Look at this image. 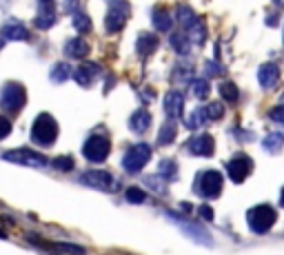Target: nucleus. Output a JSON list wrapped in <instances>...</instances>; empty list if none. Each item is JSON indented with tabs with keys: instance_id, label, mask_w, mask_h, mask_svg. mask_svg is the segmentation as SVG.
Wrapping results in <instances>:
<instances>
[{
	"instance_id": "f257e3e1",
	"label": "nucleus",
	"mask_w": 284,
	"mask_h": 255,
	"mask_svg": "<svg viewBox=\"0 0 284 255\" xmlns=\"http://www.w3.org/2000/svg\"><path fill=\"white\" fill-rule=\"evenodd\" d=\"M193 189H196L198 195L207 197V200H215V197L222 195V189H224V178H222V173L215 171V169H207V171L198 173Z\"/></svg>"
},
{
	"instance_id": "f03ea898",
	"label": "nucleus",
	"mask_w": 284,
	"mask_h": 255,
	"mask_svg": "<svg viewBox=\"0 0 284 255\" xmlns=\"http://www.w3.org/2000/svg\"><path fill=\"white\" fill-rule=\"evenodd\" d=\"M58 138V125L49 113H40L31 127V142L38 146H51Z\"/></svg>"
},
{
	"instance_id": "7ed1b4c3",
	"label": "nucleus",
	"mask_w": 284,
	"mask_h": 255,
	"mask_svg": "<svg viewBox=\"0 0 284 255\" xmlns=\"http://www.w3.org/2000/svg\"><path fill=\"white\" fill-rule=\"evenodd\" d=\"M276 220H278L276 209L269 206V204H258V206H253V209H249V213H247L249 229L253 231V233H258V235L269 233L271 226L276 224Z\"/></svg>"
},
{
	"instance_id": "20e7f679",
	"label": "nucleus",
	"mask_w": 284,
	"mask_h": 255,
	"mask_svg": "<svg viewBox=\"0 0 284 255\" xmlns=\"http://www.w3.org/2000/svg\"><path fill=\"white\" fill-rule=\"evenodd\" d=\"M109 153H111V142H109V138L102 133L89 135V140L82 146V155L89 160V162H96V164L105 162L109 158Z\"/></svg>"
},
{
	"instance_id": "39448f33",
	"label": "nucleus",
	"mask_w": 284,
	"mask_h": 255,
	"mask_svg": "<svg viewBox=\"0 0 284 255\" xmlns=\"http://www.w3.org/2000/svg\"><path fill=\"white\" fill-rule=\"evenodd\" d=\"M0 105H2L4 111L9 113H18L22 107L27 105V91L22 84L18 82H9L2 87V93H0Z\"/></svg>"
},
{
	"instance_id": "423d86ee",
	"label": "nucleus",
	"mask_w": 284,
	"mask_h": 255,
	"mask_svg": "<svg viewBox=\"0 0 284 255\" xmlns=\"http://www.w3.org/2000/svg\"><path fill=\"white\" fill-rule=\"evenodd\" d=\"M2 160H9V162H16L22 164V167H34V169H45L49 164L45 153H38L34 149H11V151H4Z\"/></svg>"
},
{
	"instance_id": "0eeeda50",
	"label": "nucleus",
	"mask_w": 284,
	"mask_h": 255,
	"mask_svg": "<svg viewBox=\"0 0 284 255\" xmlns=\"http://www.w3.org/2000/svg\"><path fill=\"white\" fill-rule=\"evenodd\" d=\"M149 160H151V146L140 142V144H134L125 153V158H122V167H125L129 173H138L149 164Z\"/></svg>"
},
{
	"instance_id": "6e6552de",
	"label": "nucleus",
	"mask_w": 284,
	"mask_h": 255,
	"mask_svg": "<svg viewBox=\"0 0 284 255\" xmlns=\"http://www.w3.org/2000/svg\"><path fill=\"white\" fill-rule=\"evenodd\" d=\"M80 182L89 184V187H93V189H100V191H116V187H118L116 178L109 171H102V169H91V171L82 173Z\"/></svg>"
},
{
	"instance_id": "1a4fd4ad",
	"label": "nucleus",
	"mask_w": 284,
	"mask_h": 255,
	"mask_svg": "<svg viewBox=\"0 0 284 255\" xmlns=\"http://www.w3.org/2000/svg\"><path fill=\"white\" fill-rule=\"evenodd\" d=\"M127 18H129V4L125 0H111V7H109V13H107V31L109 34H116L125 27Z\"/></svg>"
},
{
	"instance_id": "9d476101",
	"label": "nucleus",
	"mask_w": 284,
	"mask_h": 255,
	"mask_svg": "<svg viewBox=\"0 0 284 255\" xmlns=\"http://www.w3.org/2000/svg\"><path fill=\"white\" fill-rule=\"evenodd\" d=\"M226 171H229L231 180L235 184H240V182L247 180L251 176V171H253V160H251L247 153H238L229 164H226Z\"/></svg>"
},
{
	"instance_id": "9b49d317",
	"label": "nucleus",
	"mask_w": 284,
	"mask_h": 255,
	"mask_svg": "<svg viewBox=\"0 0 284 255\" xmlns=\"http://www.w3.org/2000/svg\"><path fill=\"white\" fill-rule=\"evenodd\" d=\"M187 151L191 155H200V158H211L215 153V140L209 133H200L196 138H191V142L187 144Z\"/></svg>"
},
{
	"instance_id": "f8f14e48",
	"label": "nucleus",
	"mask_w": 284,
	"mask_h": 255,
	"mask_svg": "<svg viewBox=\"0 0 284 255\" xmlns=\"http://www.w3.org/2000/svg\"><path fill=\"white\" fill-rule=\"evenodd\" d=\"M178 224H180V229H182L191 240H196L198 244H207V247H213V238H211L209 233H207L205 229H202L200 224H191V222H184V220H178Z\"/></svg>"
},
{
	"instance_id": "ddd939ff",
	"label": "nucleus",
	"mask_w": 284,
	"mask_h": 255,
	"mask_svg": "<svg viewBox=\"0 0 284 255\" xmlns=\"http://www.w3.org/2000/svg\"><path fill=\"white\" fill-rule=\"evenodd\" d=\"M182 109H184V96L180 91H169L164 96V111L171 118H182Z\"/></svg>"
},
{
	"instance_id": "4468645a",
	"label": "nucleus",
	"mask_w": 284,
	"mask_h": 255,
	"mask_svg": "<svg viewBox=\"0 0 284 255\" xmlns=\"http://www.w3.org/2000/svg\"><path fill=\"white\" fill-rule=\"evenodd\" d=\"M258 80L260 84H262V89H271L278 84V80H280V69H278V64H262V67L258 69Z\"/></svg>"
},
{
	"instance_id": "2eb2a0df",
	"label": "nucleus",
	"mask_w": 284,
	"mask_h": 255,
	"mask_svg": "<svg viewBox=\"0 0 284 255\" xmlns=\"http://www.w3.org/2000/svg\"><path fill=\"white\" fill-rule=\"evenodd\" d=\"M98 73H100V67H98L96 63H84V64H80L78 71H75V80H78V84H82V87H91Z\"/></svg>"
},
{
	"instance_id": "dca6fc26",
	"label": "nucleus",
	"mask_w": 284,
	"mask_h": 255,
	"mask_svg": "<svg viewBox=\"0 0 284 255\" xmlns=\"http://www.w3.org/2000/svg\"><path fill=\"white\" fill-rule=\"evenodd\" d=\"M89 51H91V47H89V42L84 40V38H71L67 40V47H65V54L69 56V58H87Z\"/></svg>"
},
{
	"instance_id": "f3484780",
	"label": "nucleus",
	"mask_w": 284,
	"mask_h": 255,
	"mask_svg": "<svg viewBox=\"0 0 284 255\" xmlns=\"http://www.w3.org/2000/svg\"><path fill=\"white\" fill-rule=\"evenodd\" d=\"M151 127V113L146 109H138L134 111V116L129 118V129L134 133H146Z\"/></svg>"
},
{
	"instance_id": "a211bd4d",
	"label": "nucleus",
	"mask_w": 284,
	"mask_h": 255,
	"mask_svg": "<svg viewBox=\"0 0 284 255\" xmlns=\"http://www.w3.org/2000/svg\"><path fill=\"white\" fill-rule=\"evenodd\" d=\"M155 47H158V38L151 36V34H140L138 40H136V51H138L140 56H149L155 51Z\"/></svg>"
},
{
	"instance_id": "6ab92c4d",
	"label": "nucleus",
	"mask_w": 284,
	"mask_h": 255,
	"mask_svg": "<svg viewBox=\"0 0 284 255\" xmlns=\"http://www.w3.org/2000/svg\"><path fill=\"white\" fill-rule=\"evenodd\" d=\"M151 20H153V27L158 31H169L171 29V25H173L169 11H164V9H155V11L151 13Z\"/></svg>"
},
{
	"instance_id": "aec40b11",
	"label": "nucleus",
	"mask_w": 284,
	"mask_h": 255,
	"mask_svg": "<svg viewBox=\"0 0 284 255\" xmlns=\"http://www.w3.org/2000/svg\"><path fill=\"white\" fill-rule=\"evenodd\" d=\"M176 135H178L176 122H173V120L164 122V125H162V129H160V135H158V144H160V146H167V144H171L173 140H176Z\"/></svg>"
},
{
	"instance_id": "412c9836",
	"label": "nucleus",
	"mask_w": 284,
	"mask_h": 255,
	"mask_svg": "<svg viewBox=\"0 0 284 255\" xmlns=\"http://www.w3.org/2000/svg\"><path fill=\"white\" fill-rule=\"evenodd\" d=\"M176 18H178L180 27H182V31H187L189 27H193V25H196L198 20H200V18H198L196 13H193V11H191V9H189V7H180L178 11H176Z\"/></svg>"
},
{
	"instance_id": "4be33fe9",
	"label": "nucleus",
	"mask_w": 284,
	"mask_h": 255,
	"mask_svg": "<svg viewBox=\"0 0 284 255\" xmlns=\"http://www.w3.org/2000/svg\"><path fill=\"white\" fill-rule=\"evenodd\" d=\"M2 36L7 38V40H27L29 38V31L25 29L22 25H4L2 27Z\"/></svg>"
},
{
	"instance_id": "5701e85b",
	"label": "nucleus",
	"mask_w": 284,
	"mask_h": 255,
	"mask_svg": "<svg viewBox=\"0 0 284 255\" xmlns=\"http://www.w3.org/2000/svg\"><path fill=\"white\" fill-rule=\"evenodd\" d=\"M205 120H207V111H205V107H198L196 111H191V116L184 118V125H187V129L196 131V129H200V127L205 125Z\"/></svg>"
},
{
	"instance_id": "b1692460",
	"label": "nucleus",
	"mask_w": 284,
	"mask_h": 255,
	"mask_svg": "<svg viewBox=\"0 0 284 255\" xmlns=\"http://www.w3.org/2000/svg\"><path fill=\"white\" fill-rule=\"evenodd\" d=\"M220 98L226 102H238L240 100V91L235 87V82L226 80V82H220Z\"/></svg>"
},
{
	"instance_id": "393cba45",
	"label": "nucleus",
	"mask_w": 284,
	"mask_h": 255,
	"mask_svg": "<svg viewBox=\"0 0 284 255\" xmlns=\"http://www.w3.org/2000/svg\"><path fill=\"white\" fill-rule=\"evenodd\" d=\"M71 75V67L67 63H56L54 69H51V82L60 84V82H67Z\"/></svg>"
},
{
	"instance_id": "a878e982",
	"label": "nucleus",
	"mask_w": 284,
	"mask_h": 255,
	"mask_svg": "<svg viewBox=\"0 0 284 255\" xmlns=\"http://www.w3.org/2000/svg\"><path fill=\"white\" fill-rule=\"evenodd\" d=\"M171 45H173V49L178 51V54H189V49H191V40L187 38V34L184 31H173L171 34Z\"/></svg>"
},
{
	"instance_id": "bb28decb",
	"label": "nucleus",
	"mask_w": 284,
	"mask_h": 255,
	"mask_svg": "<svg viewBox=\"0 0 284 255\" xmlns=\"http://www.w3.org/2000/svg\"><path fill=\"white\" fill-rule=\"evenodd\" d=\"M262 146L269 151V153H278V151L284 146V135L282 133H269L267 138H264Z\"/></svg>"
},
{
	"instance_id": "cd10ccee",
	"label": "nucleus",
	"mask_w": 284,
	"mask_h": 255,
	"mask_svg": "<svg viewBox=\"0 0 284 255\" xmlns=\"http://www.w3.org/2000/svg\"><path fill=\"white\" fill-rule=\"evenodd\" d=\"M184 34H187V38H189L191 42L200 45V42H205V38H207V29H205V25H202V20H198L196 25L189 27V29L184 31Z\"/></svg>"
},
{
	"instance_id": "c85d7f7f",
	"label": "nucleus",
	"mask_w": 284,
	"mask_h": 255,
	"mask_svg": "<svg viewBox=\"0 0 284 255\" xmlns=\"http://www.w3.org/2000/svg\"><path fill=\"white\" fill-rule=\"evenodd\" d=\"M73 27L80 31V34H89L91 31V20L84 11H75L73 13Z\"/></svg>"
},
{
	"instance_id": "c756f323",
	"label": "nucleus",
	"mask_w": 284,
	"mask_h": 255,
	"mask_svg": "<svg viewBox=\"0 0 284 255\" xmlns=\"http://www.w3.org/2000/svg\"><path fill=\"white\" fill-rule=\"evenodd\" d=\"M160 176L164 178V180H173V178L178 176V164H176V160H162V162H160Z\"/></svg>"
},
{
	"instance_id": "7c9ffc66",
	"label": "nucleus",
	"mask_w": 284,
	"mask_h": 255,
	"mask_svg": "<svg viewBox=\"0 0 284 255\" xmlns=\"http://www.w3.org/2000/svg\"><path fill=\"white\" fill-rule=\"evenodd\" d=\"M125 197H127V202H131V204H144L146 202V193L142 191L140 187H129L125 193Z\"/></svg>"
},
{
	"instance_id": "2f4dec72",
	"label": "nucleus",
	"mask_w": 284,
	"mask_h": 255,
	"mask_svg": "<svg viewBox=\"0 0 284 255\" xmlns=\"http://www.w3.org/2000/svg\"><path fill=\"white\" fill-rule=\"evenodd\" d=\"M54 22H56V13L54 11H40V16L36 18L38 29H49V27H54Z\"/></svg>"
},
{
	"instance_id": "473e14b6",
	"label": "nucleus",
	"mask_w": 284,
	"mask_h": 255,
	"mask_svg": "<svg viewBox=\"0 0 284 255\" xmlns=\"http://www.w3.org/2000/svg\"><path fill=\"white\" fill-rule=\"evenodd\" d=\"M51 164H54L58 171H73L75 169V160L71 158V155H60V158H56Z\"/></svg>"
},
{
	"instance_id": "72a5a7b5",
	"label": "nucleus",
	"mask_w": 284,
	"mask_h": 255,
	"mask_svg": "<svg viewBox=\"0 0 284 255\" xmlns=\"http://www.w3.org/2000/svg\"><path fill=\"white\" fill-rule=\"evenodd\" d=\"M191 87H193V93H196V98H200V100H205V98L209 96V82H207L205 78L191 80Z\"/></svg>"
},
{
	"instance_id": "f704fd0d",
	"label": "nucleus",
	"mask_w": 284,
	"mask_h": 255,
	"mask_svg": "<svg viewBox=\"0 0 284 255\" xmlns=\"http://www.w3.org/2000/svg\"><path fill=\"white\" fill-rule=\"evenodd\" d=\"M56 251L60 253H71V255H84V249L80 244H69V242H56L54 244Z\"/></svg>"
},
{
	"instance_id": "c9c22d12",
	"label": "nucleus",
	"mask_w": 284,
	"mask_h": 255,
	"mask_svg": "<svg viewBox=\"0 0 284 255\" xmlns=\"http://www.w3.org/2000/svg\"><path fill=\"white\" fill-rule=\"evenodd\" d=\"M207 111V120H220L222 116H224V107H222V102H211V105L205 107Z\"/></svg>"
},
{
	"instance_id": "e433bc0d",
	"label": "nucleus",
	"mask_w": 284,
	"mask_h": 255,
	"mask_svg": "<svg viewBox=\"0 0 284 255\" xmlns=\"http://www.w3.org/2000/svg\"><path fill=\"white\" fill-rule=\"evenodd\" d=\"M9 133H11V120L4 118V116H0V140H4Z\"/></svg>"
},
{
	"instance_id": "4c0bfd02",
	"label": "nucleus",
	"mask_w": 284,
	"mask_h": 255,
	"mask_svg": "<svg viewBox=\"0 0 284 255\" xmlns=\"http://www.w3.org/2000/svg\"><path fill=\"white\" fill-rule=\"evenodd\" d=\"M269 118H271L273 122H284V105H280V107H276L271 113H269Z\"/></svg>"
},
{
	"instance_id": "58836bf2",
	"label": "nucleus",
	"mask_w": 284,
	"mask_h": 255,
	"mask_svg": "<svg viewBox=\"0 0 284 255\" xmlns=\"http://www.w3.org/2000/svg\"><path fill=\"white\" fill-rule=\"evenodd\" d=\"M198 215H200L202 220H213V211H211V206H207V204H202L200 209H198Z\"/></svg>"
},
{
	"instance_id": "ea45409f",
	"label": "nucleus",
	"mask_w": 284,
	"mask_h": 255,
	"mask_svg": "<svg viewBox=\"0 0 284 255\" xmlns=\"http://www.w3.org/2000/svg\"><path fill=\"white\" fill-rule=\"evenodd\" d=\"M205 67H207V75H220L222 73V67L217 63H207Z\"/></svg>"
},
{
	"instance_id": "a19ab883",
	"label": "nucleus",
	"mask_w": 284,
	"mask_h": 255,
	"mask_svg": "<svg viewBox=\"0 0 284 255\" xmlns=\"http://www.w3.org/2000/svg\"><path fill=\"white\" fill-rule=\"evenodd\" d=\"M75 4H78V0H65V11H69V13L80 11V9L75 7Z\"/></svg>"
},
{
	"instance_id": "79ce46f5",
	"label": "nucleus",
	"mask_w": 284,
	"mask_h": 255,
	"mask_svg": "<svg viewBox=\"0 0 284 255\" xmlns=\"http://www.w3.org/2000/svg\"><path fill=\"white\" fill-rule=\"evenodd\" d=\"M40 7H42V11H54V0H40Z\"/></svg>"
},
{
	"instance_id": "37998d69",
	"label": "nucleus",
	"mask_w": 284,
	"mask_h": 255,
	"mask_svg": "<svg viewBox=\"0 0 284 255\" xmlns=\"http://www.w3.org/2000/svg\"><path fill=\"white\" fill-rule=\"evenodd\" d=\"M180 209L187 211V213H189V211H191V204H189V202H182V204H180Z\"/></svg>"
},
{
	"instance_id": "c03bdc74",
	"label": "nucleus",
	"mask_w": 284,
	"mask_h": 255,
	"mask_svg": "<svg viewBox=\"0 0 284 255\" xmlns=\"http://www.w3.org/2000/svg\"><path fill=\"white\" fill-rule=\"evenodd\" d=\"M280 206L284 209V187H282V193H280Z\"/></svg>"
},
{
	"instance_id": "a18cd8bd",
	"label": "nucleus",
	"mask_w": 284,
	"mask_h": 255,
	"mask_svg": "<svg viewBox=\"0 0 284 255\" xmlns=\"http://www.w3.org/2000/svg\"><path fill=\"white\" fill-rule=\"evenodd\" d=\"M0 238H7V233H4V231H2V229H0Z\"/></svg>"
},
{
	"instance_id": "49530a36",
	"label": "nucleus",
	"mask_w": 284,
	"mask_h": 255,
	"mask_svg": "<svg viewBox=\"0 0 284 255\" xmlns=\"http://www.w3.org/2000/svg\"><path fill=\"white\" fill-rule=\"evenodd\" d=\"M2 45H4V40H0V49H2Z\"/></svg>"
},
{
	"instance_id": "de8ad7c7",
	"label": "nucleus",
	"mask_w": 284,
	"mask_h": 255,
	"mask_svg": "<svg viewBox=\"0 0 284 255\" xmlns=\"http://www.w3.org/2000/svg\"><path fill=\"white\" fill-rule=\"evenodd\" d=\"M276 2H278V4H282V0H276Z\"/></svg>"
},
{
	"instance_id": "09e8293b",
	"label": "nucleus",
	"mask_w": 284,
	"mask_h": 255,
	"mask_svg": "<svg viewBox=\"0 0 284 255\" xmlns=\"http://www.w3.org/2000/svg\"><path fill=\"white\" fill-rule=\"evenodd\" d=\"M282 105H284V96H282Z\"/></svg>"
}]
</instances>
